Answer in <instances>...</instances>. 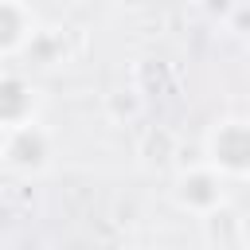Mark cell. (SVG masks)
I'll return each mask as SVG.
<instances>
[{
	"mask_svg": "<svg viewBox=\"0 0 250 250\" xmlns=\"http://www.w3.org/2000/svg\"><path fill=\"white\" fill-rule=\"evenodd\" d=\"M39 31H43V20L31 8V0H0V59L4 62H20Z\"/></svg>",
	"mask_w": 250,
	"mask_h": 250,
	"instance_id": "obj_5",
	"label": "cell"
},
{
	"mask_svg": "<svg viewBox=\"0 0 250 250\" xmlns=\"http://www.w3.org/2000/svg\"><path fill=\"white\" fill-rule=\"evenodd\" d=\"M242 250H250V234H246V246H242Z\"/></svg>",
	"mask_w": 250,
	"mask_h": 250,
	"instance_id": "obj_12",
	"label": "cell"
},
{
	"mask_svg": "<svg viewBox=\"0 0 250 250\" xmlns=\"http://www.w3.org/2000/svg\"><path fill=\"white\" fill-rule=\"evenodd\" d=\"M230 180L219 172V168H211L203 156L199 160H191V164H180L176 172H172V203L184 211V215H191V219H207V215H215V211H223L227 203H230V188H227Z\"/></svg>",
	"mask_w": 250,
	"mask_h": 250,
	"instance_id": "obj_2",
	"label": "cell"
},
{
	"mask_svg": "<svg viewBox=\"0 0 250 250\" xmlns=\"http://www.w3.org/2000/svg\"><path fill=\"white\" fill-rule=\"evenodd\" d=\"M43 102H47L43 86L31 74H23L16 62H4V74H0V129L39 121Z\"/></svg>",
	"mask_w": 250,
	"mask_h": 250,
	"instance_id": "obj_4",
	"label": "cell"
},
{
	"mask_svg": "<svg viewBox=\"0 0 250 250\" xmlns=\"http://www.w3.org/2000/svg\"><path fill=\"white\" fill-rule=\"evenodd\" d=\"M230 8H234V0H203V12L211 16V23H227Z\"/></svg>",
	"mask_w": 250,
	"mask_h": 250,
	"instance_id": "obj_11",
	"label": "cell"
},
{
	"mask_svg": "<svg viewBox=\"0 0 250 250\" xmlns=\"http://www.w3.org/2000/svg\"><path fill=\"white\" fill-rule=\"evenodd\" d=\"M0 164L12 180H43L55 168L59 156V141L43 121L31 125H16V129H0Z\"/></svg>",
	"mask_w": 250,
	"mask_h": 250,
	"instance_id": "obj_1",
	"label": "cell"
},
{
	"mask_svg": "<svg viewBox=\"0 0 250 250\" xmlns=\"http://www.w3.org/2000/svg\"><path fill=\"white\" fill-rule=\"evenodd\" d=\"M102 109L113 125H137L145 117V94L137 86H113L105 98H102Z\"/></svg>",
	"mask_w": 250,
	"mask_h": 250,
	"instance_id": "obj_8",
	"label": "cell"
},
{
	"mask_svg": "<svg viewBox=\"0 0 250 250\" xmlns=\"http://www.w3.org/2000/svg\"><path fill=\"white\" fill-rule=\"evenodd\" d=\"M70 51H66V27H47L43 23V31L35 35V43L27 47V62L31 66H55V62H62Z\"/></svg>",
	"mask_w": 250,
	"mask_h": 250,
	"instance_id": "obj_9",
	"label": "cell"
},
{
	"mask_svg": "<svg viewBox=\"0 0 250 250\" xmlns=\"http://www.w3.org/2000/svg\"><path fill=\"white\" fill-rule=\"evenodd\" d=\"M246 234H250V227H246V219L227 203L223 211H215V215H207L203 219V238H207V246H215V250H242L246 246Z\"/></svg>",
	"mask_w": 250,
	"mask_h": 250,
	"instance_id": "obj_7",
	"label": "cell"
},
{
	"mask_svg": "<svg viewBox=\"0 0 250 250\" xmlns=\"http://www.w3.org/2000/svg\"><path fill=\"white\" fill-rule=\"evenodd\" d=\"M203 160L227 180H250V113H227L203 133Z\"/></svg>",
	"mask_w": 250,
	"mask_h": 250,
	"instance_id": "obj_3",
	"label": "cell"
},
{
	"mask_svg": "<svg viewBox=\"0 0 250 250\" xmlns=\"http://www.w3.org/2000/svg\"><path fill=\"white\" fill-rule=\"evenodd\" d=\"M137 160L148 172H176L180 168V137L168 125H148L137 137Z\"/></svg>",
	"mask_w": 250,
	"mask_h": 250,
	"instance_id": "obj_6",
	"label": "cell"
},
{
	"mask_svg": "<svg viewBox=\"0 0 250 250\" xmlns=\"http://www.w3.org/2000/svg\"><path fill=\"white\" fill-rule=\"evenodd\" d=\"M223 31H227L230 39H238V43H250V0H234Z\"/></svg>",
	"mask_w": 250,
	"mask_h": 250,
	"instance_id": "obj_10",
	"label": "cell"
}]
</instances>
